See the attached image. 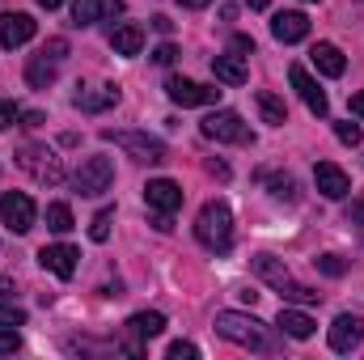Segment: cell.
Segmentation results:
<instances>
[{"instance_id":"cell-31","label":"cell","mask_w":364,"mask_h":360,"mask_svg":"<svg viewBox=\"0 0 364 360\" xmlns=\"http://www.w3.org/2000/svg\"><path fill=\"white\" fill-rule=\"evenodd\" d=\"M170 360H195L199 356V348L195 344H186V339H178V344H170V352H166Z\"/></svg>"},{"instance_id":"cell-28","label":"cell","mask_w":364,"mask_h":360,"mask_svg":"<svg viewBox=\"0 0 364 360\" xmlns=\"http://www.w3.org/2000/svg\"><path fill=\"white\" fill-rule=\"evenodd\" d=\"M314 268L322 271V275H343V271H348V263H343L339 255H322V259H314Z\"/></svg>"},{"instance_id":"cell-30","label":"cell","mask_w":364,"mask_h":360,"mask_svg":"<svg viewBox=\"0 0 364 360\" xmlns=\"http://www.w3.org/2000/svg\"><path fill=\"white\" fill-rule=\"evenodd\" d=\"M0 327H26V309H17V305H0Z\"/></svg>"},{"instance_id":"cell-27","label":"cell","mask_w":364,"mask_h":360,"mask_svg":"<svg viewBox=\"0 0 364 360\" xmlns=\"http://www.w3.org/2000/svg\"><path fill=\"white\" fill-rule=\"evenodd\" d=\"M335 136H339V144H352V149L364 140L360 123H335Z\"/></svg>"},{"instance_id":"cell-8","label":"cell","mask_w":364,"mask_h":360,"mask_svg":"<svg viewBox=\"0 0 364 360\" xmlns=\"http://www.w3.org/2000/svg\"><path fill=\"white\" fill-rule=\"evenodd\" d=\"M166 93L178 106H216L220 102V90L216 85H199V81H186V77H170L166 81Z\"/></svg>"},{"instance_id":"cell-11","label":"cell","mask_w":364,"mask_h":360,"mask_svg":"<svg viewBox=\"0 0 364 360\" xmlns=\"http://www.w3.org/2000/svg\"><path fill=\"white\" fill-rule=\"evenodd\" d=\"M34 17L30 13H0V47L4 51H13V47H21V43H30L34 38Z\"/></svg>"},{"instance_id":"cell-43","label":"cell","mask_w":364,"mask_h":360,"mask_svg":"<svg viewBox=\"0 0 364 360\" xmlns=\"http://www.w3.org/2000/svg\"><path fill=\"white\" fill-rule=\"evenodd\" d=\"M182 9H203V4H208V0H178Z\"/></svg>"},{"instance_id":"cell-5","label":"cell","mask_w":364,"mask_h":360,"mask_svg":"<svg viewBox=\"0 0 364 360\" xmlns=\"http://www.w3.org/2000/svg\"><path fill=\"white\" fill-rule=\"evenodd\" d=\"M110 182H114V162L110 157H85L73 174V186L81 195H102V191H110Z\"/></svg>"},{"instance_id":"cell-29","label":"cell","mask_w":364,"mask_h":360,"mask_svg":"<svg viewBox=\"0 0 364 360\" xmlns=\"http://www.w3.org/2000/svg\"><path fill=\"white\" fill-rule=\"evenodd\" d=\"M90 238L93 242H106V238H110V212H97L90 221Z\"/></svg>"},{"instance_id":"cell-18","label":"cell","mask_w":364,"mask_h":360,"mask_svg":"<svg viewBox=\"0 0 364 360\" xmlns=\"http://www.w3.org/2000/svg\"><path fill=\"white\" fill-rule=\"evenodd\" d=\"M250 268H255V275H259L263 284H272L275 292H284V288L292 284V275H288V268H284L279 259H272V255H255V263H250Z\"/></svg>"},{"instance_id":"cell-9","label":"cell","mask_w":364,"mask_h":360,"mask_svg":"<svg viewBox=\"0 0 364 360\" xmlns=\"http://www.w3.org/2000/svg\"><path fill=\"white\" fill-rule=\"evenodd\" d=\"M326 339H331L335 352H352V348H360L364 344V318H356V314H339V318L331 322Z\"/></svg>"},{"instance_id":"cell-16","label":"cell","mask_w":364,"mask_h":360,"mask_svg":"<svg viewBox=\"0 0 364 360\" xmlns=\"http://www.w3.org/2000/svg\"><path fill=\"white\" fill-rule=\"evenodd\" d=\"M272 34L279 43H301V38L309 34V17H305V13H275Z\"/></svg>"},{"instance_id":"cell-32","label":"cell","mask_w":364,"mask_h":360,"mask_svg":"<svg viewBox=\"0 0 364 360\" xmlns=\"http://www.w3.org/2000/svg\"><path fill=\"white\" fill-rule=\"evenodd\" d=\"M17 119H21V110H17L9 97H0V132H4V127H13Z\"/></svg>"},{"instance_id":"cell-25","label":"cell","mask_w":364,"mask_h":360,"mask_svg":"<svg viewBox=\"0 0 364 360\" xmlns=\"http://www.w3.org/2000/svg\"><path fill=\"white\" fill-rule=\"evenodd\" d=\"M255 102H259V115H263V123H272V127H284V123H288V110H284V102H279L275 93L263 90Z\"/></svg>"},{"instance_id":"cell-38","label":"cell","mask_w":364,"mask_h":360,"mask_svg":"<svg viewBox=\"0 0 364 360\" xmlns=\"http://www.w3.org/2000/svg\"><path fill=\"white\" fill-rule=\"evenodd\" d=\"M153 30H157V34H170V30H174V21H170L166 13H157V17H153Z\"/></svg>"},{"instance_id":"cell-36","label":"cell","mask_w":364,"mask_h":360,"mask_svg":"<svg viewBox=\"0 0 364 360\" xmlns=\"http://www.w3.org/2000/svg\"><path fill=\"white\" fill-rule=\"evenodd\" d=\"M153 60H157V64H174V60H178V47H174V43H161V47L153 51Z\"/></svg>"},{"instance_id":"cell-13","label":"cell","mask_w":364,"mask_h":360,"mask_svg":"<svg viewBox=\"0 0 364 360\" xmlns=\"http://www.w3.org/2000/svg\"><path fill=\"white\" fill-rule=\"evenodd\" d=\"M314 186H318L326 199H343V195H352V179H348L335 162H318V166H314Z\"/></svg>"},{"instance_id":"cell-34","label":"cell","mask_w":364,"mask_h":360,"mask_svg":"<svg viewBox=\"0 0 364 360\" xmlns=\"http://www.w3.org/2000/svg\"><path fill=\"white\" fill-rule=\"evenodd\" d=\"M9 352H17V331L0 327V356H9Z\"/></svg>"},{"instance_id":"cell-20","label":"cell","mask_w":364,"mask_h":360,"mask_svg":"<svg viewBox=\"0 0 364 360\" xmlns=\"http://www.w3.org/2000/svg\"><path fill=\"white\" fill-rule=\"evenodd\" d=\"M127 331H132L136 339H157V335L166 331V314H157V309L132 314V318H127Z\"/></svg>"},{"instance_id":"cell-17","label":"cell","mask_w":364,"mask_h":360,"mask_svg":"<svg viewBox=\"0 0 364 360\" xmlns=\"http://www.w3.org/2000/svg\"><path fill=\"white\" fill-rule=\"evenodd\" d=\"M309 60H314V68H318L322 77H343V68H348V60H343V51H339L335 43H318V47L309 51Z\"/></svg>"},{"instance_id":"cell-23","label":"cell","mask_w":364,"mask_h":360,"mask_svg":"<svg viewBox=\"0 0 364 360\" xmlns=\"http://www.w3.org/2000/svg\"><path fill=\"white\" fill-rule=\"evenodd\" d=\"M55 68H60V60H51V55L38 51V55L30 60V68H26V81H30L34 90H47V85L55 81Z\"/></svg>"},{"instance_id":"cell-44","label":"cell","mask_w":364,"mask_h":360,"mask_svg":"<svg viewBox=\"0 0 364 360\" xmlns=\"http://www.w3.org/2000/svg\"><path fill=\"white\" fill-rule=\"evenodd\" d=\"M246 4H250V9H267L272 0H246Z\"/></svg>"},{"instance_id":"cell-37","label":"cell","mask_w":364,"mask_h":360,"mask_svg":"<svg viewBox=\"0 0 364 360\" xmlns=\"http://www.w3.org/2000/svg\"><path fill=\"white\" fill-rule=\"evenodd\" d=\"M229 47L246 55V51H255V38H246V34H233V43H229Z\"/></svg>"},{"instance_id":"cell-3","label":"cell","mask_w":364,"mask_h":360,"mask_svg":"<svg viewBox=\"0 0 364 360\" xmlns=\"http://www.w3.org/2000/svg\"><path fill=\"white\" fill-rule=\"evenodd\" d=\"M199 132H203L208 140H225V144H250V140H255L237 110H212V115L199 123Z\"/></svg>"},{"instance_id":"cell-42","label":"cell","mask_w":364,"mask_h":360,"mask_svg":"<svg viewBox=\"0 0 364 360\" xmlns=\"http://www.w3.org/2000/svg\"><path fill=\"white\" fill-rule=\"evenodd\" d=\"M0 297H13V280H4V275H0Z\"/></svg>"},{"instance_id":"cell-10","label":"cell","mask_w":364,"mask_h":360,"mask_svg":"<svg viewBox=\"0 0 364 360\" xmlns=\"http://www.w3.org/2000/svg\"><path fill=\"white\" fill-rule=\"evenodd\" d=\"M288 81H292V90L301 93V102H305V106H309V110H314L318 119H326L331 102H326V93L318 90V81H314V77H309V73H305L301 64H292V68H288Z\"/></svg>"},{"instance_id":"cell-35","label":"cell","mask_w":364,"mask_h":360,"mask_svg":"<svg viewBox=\"0 0 364 360\" xmlns=\"http://www.w3.org/2000/svg\"><path fill=\"white\" fill-rule=\"evenodd\" d=\"M43 55H51V60H64V55H68V38H51V43L43 47Z\"/></svg>"},{"instance_id":"cell-14","label":"cell","mask_w":364,"mask_h":360,"mask_svg":"<svg viewBox=\"0 0 364 360\" xmlns=\"http://www.w3.org/2000/svg\"><path fill=\"white\" fill-rule=\"evenodd\" d=\"M144 199H149L153 212H170V216H174L182 208V186L174 179H153L144 186Z\"/></svg>"},{"instance_id":"cell-4","label":"cell","mask_w":364,"mask_h":360,"mask_svg":"<svg viewBox=\"0 0 364 360\" xmlns=\"http://www.w3.org/2000/svg\"><path fill=\"white\" fill-rule=\"evenodd\" d=\"M102 140H110V144L127 149L136 162H149V166L166 162V144H161L157 136H144V132H102Z\"/></svg>"},{"instance_id":"cell-6","label":"cell","mask_w":364,"mask_h":360,"mask_svg":"<svg viewBox=\"0 0 364 360\" xmlns=\"http://www.w3.org/2000/svg\"><path fill=\"white\" fill-rule=\"evenodd\" d=\"M17 166L21 170H30L38 182H47V186H55V182L64 179V170H60V157L51 153V149H38V144H26L21 153H17Z\"/></svg>"},{"instance_id":"cell-2","label":"cell","mask_w":364,"mask_h":360,"mask_svg":"<svg viewBox=\"0 0 364 360\" xmlns=\"http://www.w3.org/2000/svg\"><path fill=\"white\" fill-rule=\"evenodd\" d=\"M216 331L237 344V348H250V352H267V331L255 314H237V309H220L216 314Z\"/></svg>"},{"instance_id":"cell-26","label":"cell","mask_w":364,"mask_h":360,"mask_svg":"<svg viewBox=\"0 0 364 360\" xmlns=\"http://www.w3.org/2000/svg\"><path fill=\"white\" fill-rule=\"evenodd\" d=\"M77 221H73V208L68 203H47V229L51 233H68Z\"/></svg>"},{"instance_id":"cell-33","label":"cell","mask_w":364,"mask_h":360,"mask_svg":"<svg viewBox=\"0 0 364 360\" xmlns=\"http://www.w3.org/2000/svg\"><path fill=\"white\" fill-rule=\"evenodd\" d=\"M272 195L275 199H296V182L292 179H272Z\"/></svg>"},{"instance_id":"cell-7","label":"cell","mask_w":364,"mask_h":360,"mask_svg":"<svg viewBox=\"0 0 364 360\" xmlns=\"http://www.w3.org/2000/svg\"><path fill=\"white\" fill-rule=\"evenodd\" d=\"M0 221L13 233H30L34 229V199L26 191H4L0 195Z\"/></svg>"},{"instance_id":"cell-1","label":"cell","mask_w":364,"mask_h":360,"mask_svg":"<svg viewBox=\"0 0 364 360\" xmlns=\"http://www.w3.org/2000/svg\"><path fill=\"white\" fill-rule=\"evenodd\" d=\"M195 238H199L208 250H216V255H225V250L233 246V212H229V203H225V199H212V203H203V208H199Z\"/></svg>"},{"instance_id":"cell-24","label":"cell","mask_w":364,"mask_h":360,"mask_svg":"<svg viewBox=\"0 0 364 360\" xmlns=\"http://www.w3.org/2000/svg\"><path fill=\"white\" fill-rule=\"evenodd\" d=\"M114 102H119V85H102L97 93H77V106L90 110V115L106 110V106H114Z\"/></svg>"},{"instance_id":"cell-19","label":"cell","mask_w":364,"mask_h":360,"mask_svg":"<svg viewBox=\"0 0 364 360\" xmlns=\"http://www.w3.org/2000/svg\"><path fill=\"white\" fill-rule=\"evenodd\" d=\"M212 73L225 85H246V55H216L212 60Z\"/></svg>"},{"instance_id":"cell-12","label":"cell","mask_w":364,"mask_h":360,"mask_svg":"<svg viewBox=\"0 0 364 360\" xmlns=\"http://www.w3.org/2000/svg\"><path fill=\"white\" fill-rule=\"evenodd\" d=\"M77 246H64V242H55V246H43L38 250V263L51 271V275H60V280H73L77 275Z\"/></svg>"},{"instance_id":"cell-15","label":"cell","mask_w":364,"mask_h":360,"mask_svg":"<svg viewBox=\"0 0 364 360\" xmlns=\"http://www.w3.org/2000/svg\"><path fill=\"white\" fill-rule=\"evenodd\" d=\"M119 13H123V0H73V26H93Z\"/></svg>"},{"instance_id":"cell-45","label":"cell","mask_w":364,"mask_h":360,"mask_svg":"<svg viewBox=\"0 0 364 360\" xmlns=\"http://www.w3.org/2000/svg\"><path fill=\"white\" fill-rule=\"evenodd\" d=\"M38 4H43V9H60L64 0H38Z\"/></svg>"},{"instance_id":"cell-41","label":"cell","mask_w":364,"mask_h":360,"mask_svg":"<svg viewBox=\"0 0 364 360\" xmlns=\"http://www.w3.org/2000/svg\"><path fill=\"white\" fill-rule=\"evenodd\" d=\"M208 170H212V174H216V179H229V166H225V162H212V166H208Z\"/></svg>"},{"instance_id":"cell-39","label":"cell","mask_w":364,"mask_h":360,"mask_svg":"<svg viewBox=\"0 0 364 360\" xmlns=\"http://www.w3.org/2000/svg\"><path fill=\"white\" fill-rule=\"evenodd\" d=\"M348 221H352V225H360V221H364V203H352V208H348Z\"/></svg>"},{"instance_id":"cell-40","label":"cell","mask_w":364,"mask_h":360,"mask_svg":"<svg viewBox=\"0 0 364 360\" xmlns=\"http://www.w3.org/2000/svg\"><path fill=\"white\" fill-rule=\"evenodd\" d=\"M352 115H360V119H364V90L352 93Z\"/></svg>"},{"instance_id":"cell-21","label":"cell","mask_w":364,"mask_h":360,"mask_svg":"<svg viewBox=\"0 0 364 360\" xmlns=\"http://www.w3.org/2000/svg\"><path fill=\"white\" fill-rule=\"evenodd\" d=\"M275 327H279L288 339H309L318 322H314L309 314H301V309H279V322H275Z\"/></svg>"},{"instance_id":"cell-22","label":"cell","mask_w":364,"mask_h":360,"mask_svg":"<svg viewBox=\"0 0 364 360\" xmlns=\"http://www.w3.org/2000/svg\"><path fill=\"white\" fill-rule=\"evenodd\" d=\"M110 47H114V55H140L144 30H140V26H119V30L110 34Z\"/></svg>"}]
</instances>
